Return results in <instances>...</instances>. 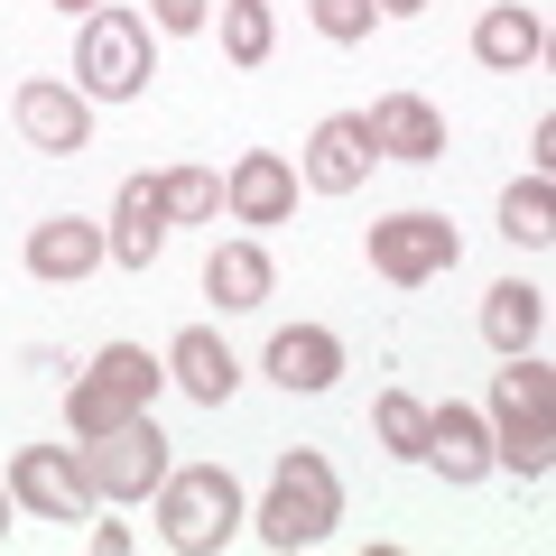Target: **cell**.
<instances>
[{
	"instance_id": "5",
	"label": "cell",
	"mask_w": 556,
	"mask_h": 556,
	"mask_svg": "<svg viewBox=\"0 0 556 556\" xmlns=\"http://www.w3.org/2000/svg\"><path fill=\"white\" fill-rule=\"evenodd\" d=\"M75 464H84V482H93V501H149L167 482V437H159V417L139 408V417H121L112 437L75 445Z\"/></svg>"
},
{
	"instance_id": "28",
	"label": "cell",
	"mask_w": 556,
	"mask_h": 556,
	"mask_svg": "<svg viewBox=\"0 0 556 556\" xmlns=\"http://www.w3.org/2000/svg\"><path fill=\"white\" fill-rule=\"evenodd\" d=\"M380 20H417V10H427V0H371Z\"/></svg>"
},
{
	"instance_id": "25",
	"label": "cell",
	"mask_w": 556,
	"mask_h": 556,
	"mask_svg": "<svg viewBox=\"0 0 556 556\" xmlns=\"http://www.w3.org/2000/svg\"><path fill=\"white\" fill-rule=\"evenodd\" d=\"M167 223H214L223 214V177L214 167H167Z\"/></svg>"
},
{
	"instance_id": "22",
	"label": "cell",
	"mask_w": 556,
	"mask_h": 556,
	"mask_svg": "<svg viewBox=\"0 0 556 556\" xmlns=\"http://www.w3.org/2000/svg\"><path fill=\"white\" fill-rule=\"evenodd\" d=\"M371 427H380V445H390L399 464H427V399L417 390H380Z\"/></svg>"
},
{
	"instance_id": "11",
	"label": "cell",
	"mask_w": 556,
	"mask_h": 556,
	"mask_svg": "<svg viewBox=\"0 0 556 556\" xmlns=\"http://www.w3.org/2000/svg\"><path fill=\"white\" fill-rule=\"evenodd\" d=\"M112 260V241H102V223L84 214H56V223H28V278H47V288H84V278Z\"/></svg>"
},
{
	"instance_id": "7",
	"label": "cell",
	"mask_w": 556,
	"mask_h": 556,
	"mask_svg": "<svg viewBox=\"0 0 556 556\" xmlns=\"http://www.w3.org/2000/svg\"><path fill=\"white\" fill-rule=\"evenodd\" d=\"M10 501H20L28 519H65V529H75V519L93 510V482H84L75 445H20V455H10Z\"/></svg>"
},
{
	"instance_id": "6",
	"label": "cell",
	"mask_w": 556,
	"mask_h": 556,
	"mask_svg": "<svg viewBox=\"0 0 556 556\" xmlns=\"http://www.w3.org/2000/svg\"><path fill=\"white\" fill-rule=\"evenodd\" d=\"M455 260H464V232L445 214H427V204L371 223V269L390 278V288H427V278H445Z\"/></svg>"
},
{
	"instance_id": "18",
	"label": "cell",
	"mask_w": 556,
	"mask_h": 556,
	"mask_svg": "<svg viewBox=\"0 0 556 556\" xmlns=\"http://www.w3.org/2000/svg\"><path fill=\"white\" fill-rule=\"evenodd\" d=\"M538 334H547V298H538L529 278H501L492 298H482V343L510 362V353H538Z\"/></svg>"
},
{
	"instance_id": "8",
	"label": "cell",
	"mask_w": 556,
	"mask_h": 556,
	"mask_svg": "<svg viewBox=\"0 0 556 556\" xmlns=\"http://www.w3.org/2000/svg\"><path fill=\"white\" fill-rule=\"evenodd\" d=\"M10 121H20V139H28V149H47V159H75V149H93V102H84L75 84L28 75L20 93H10Z\"/></svg>"
},
{
	"instance_id": "17",
	"label": "cell",
	"mask_w": 556,
	"mask_h": 556,
	"mask_svg": "<svg viewBox=\"0 0 556 556\" xmlns=\"http://www.w3.org/2000/svg\"><path fill=\"white\" fill-rule=\"evenodd\" d=\"M204 298H214L223 316L269 306V251H260V241H214V260H204Z\"/></svg>"
},
{
	"instance_id": "3",
	"label": "cell",
	"mask_w": 556,
	"mask_h": 556,
	"mask_svg": "<svg viewBox=\"0 0 556 556\" xmlns=\"http://www.w3.org/2000/svg\"><path fill=\"white\" fill-rule=\"evenodd\" d=\"M334 519H343V482H334V464L325 455H278V473H269V501L251 510V529L269 538V547H316V538H334Z\"/></svg>"
},
{
	"instance_id": "26",
	"label": "cell",
	"mask_w": 556,
	"mask_h": 556,
	"mask_svg": "<svg viewBox=\"0 0 556 556\" xmlns=\"http://www.w3.org/2000/svg\"><path fill=\"white\" fill-rule=\"evenodd\" d=\"M306 10H316V38H334V47H362L371 38V0H306Z\"/></svg>"
},
{
	"instance_id": "13",
	"label": "cell",
	"mask_w": 556,
	"mask_h": 556,
	"mask_svg": "<svg viewBox=\"0 0 556 556\" xmlns=\"http://www.w3.org/2000/svg\"><path fill=\"white\" fill-rule=\"evenodd\" d=\"M371 130H362V112H325L316 121V139H306V186L316 195H353L362 177H371Z\"/></svg>"
},
{
	"instance_id": "12",
	"label": "cell",
	"mask_w": 556,
	"mask_h": 556,
	"mask_svg": "<svg viewBox=\"0 0 556 556\" xmlns=\"http://www.w3.org/2000/svg\"><path fill=\"white\" fill-rule=\"evenodd\" d=\"M167 232H177V223H167V186L159 177H121V195H112V260L121 269H149V260L167 251Z\"/></svg>"
},
{
	"instance_id": "4",
	"label": "cell",
	"mask_w": 556,
	"mask_h": 556,
	"mask_svg": "<svg viewBox=\"0 0 556 556\" xmlns=\"http://www.w3.org/2000/svg\"><path fill=\"white\" fill-rule=\"evenodd\" d=\"M149 75H159V56H149V20L102 0L93 20H84V47H75V93L84 102H139Z\"/></svg>"
},
{
	"instance_id": "20",
	"label": "cell",
	"mask_w": 556,
	"mask_h": 556,
	"mask_svg": "<svg viewBox=\"0 0 556 556\" xmlns=\"http://www.w3.org/2000/svg\"><path fill=\"white\" fill-rule=\"evenodd\" d=\"M84 371H93L102 390L121 399V408H149V399H159V380H167V362H159V353H139V343H102Z\"/></svg>"
},
{
	"instance_id": "27",
	"label": "cell",
	"mask_w": 556,
	"mask_h": 556,
	"mask_svg": "<svg viewBox=\"0 0 556 556\" xmlns=\"http://www.w3.org/2000/svg\"><path fill=\"white\" fill-rule=\"evenodd\" d=\"M204 20H214V0H149V28H167V38H195Z\"/></svg>"
},
{
	"instance_id": "21",
	"label": "cell",
	"mask_w": 556,
	"mask_h": 556,
	"mask_svg": "<svg viewBox=\"0 0 556 556\" xmlns=\"http://www.w3.org/2000/svg\"><path fill=\"white\" fill-rule=\"evenodd\" d=\"M501 232H510L519 251L556 241V186H547V167H538V177H519L510 195H501Z\"/></svg>"
},
{
	"instance_id": "2",
	"label": "cell",
	"mask_w": 556,
	"mask_h": 556,
	"mask_svg": "<svg viewBox=\"0 0 556 556\" xmlns=\"http://www.w3.org/2000/svg\"><path fill=\"white\" fill-rule=\"evenodd\" d=\"M241 482L223 473V464H167V482H159V538L177 556H214V547H232V529H241Z\"/></svg>"
},
{
	"instance_id": "9",
	"label": "cell",
	"mask_w": 556,
	"mask_h": 556,
	"mask_svg": "<svg viewBox=\"0 0 556 556\" xmlns=\"http://www.w3.org/2000/svg\"><path fill=\"white\" fill-rule=\"evenodd\" d=\"M362 130H371V149H380V159H399V167L445 159V112L427 93H380L371 112H362Z\"/></svg>"
},
{
	"instance_id": "14",
	"label": "cell",
	"mask_w": 556,
	"mask_h": 556,
	"mask_svg": "<svg viewBox=\"0 0 556 556\" xmlns=\"http://www.w3.org/2000/svg\"><path fill=\"white\" fill-rule=\"evenodd\" d=\"M269 380H278V390H298V399L334 390V380H343V334H325V325H278V334H269Z\"/></svg>"
},
{
	"instance_id": "19",
	"label": "cell",
	"mask_w": 556,
	"mask_h": 556,
	"mask_svg": "<svg viewBox=\"0 0 556 556\" xmlns=\"http://www.w3.org/2000/svg\"><path fill=\"white\" fill-rule=\"evenodd\" d=\"M538 47H547V28H538L529 0H501V10H482V20H473V56L492 65V75H519V65H538Z\"/></svg>"
},
{
	"instance_id": "15",
	"label": "cell",
	"mask_w": 556,
	"mask_h": 556,
	"mask_svg": "<svg viewBox=\"0 0 556 556\" xmlns=\"http://www.w3.org/2000/svg\"><path fill=\"white\" fill-rule=\"evenodd\" d=\"M159 362H167V380H177L186 399H204V408H223V399L241 390V362H232V343H223L214 325H186Z\"/></svg>"
},
{
	"instance_id": "1",
	"label": "cell",
	"mask_w": 556,
	"mask_h": 556,
	"mask_svg": "<svg viewBox=\"0 0 556 556\" xmlns=\"http://www.w3.org/2000/svg\"><path fill=\"white\" fill-rule=\"evenodd\" d=\"M547 408H556V371L538 353H510L501 362V380H492V464H510L519 482H547L556 473V427H547Z\"/></svg>"
},
{
	"instance_id": "10",
	"label": "cell",
	"mask_w": 556,
	"mask_h": 556,
	"mask_svg": "<svg viewBox=\"0 0 556 556\" xmlns=\"http://www.w3.org/2000/svg\"><path fill=\"white\" fill-rule=\"evenodd\" d=\"M223 214H232V223H260V232L288 223V214H298V167L278 159V149H241L232 177H223Z\"/></svg>"
},
{
	"instance_id": "23",
	"label": "cell",
	"mask_w": 556,
	"mask_h": 556,
	"mask_svg": "<svg viewBox=\"0 0 556 556\" xmlns=\"http://www.w3.org/2000/svg\"><path fill=\"white\" fill-rule=\"evenodd\" d=\"M269 47H278L269 0H223V56L232 65H269Z\"/></svg>"
},
{
	"instance_id": "29",
	"label": "cell",
	"mask_w": 556,
	"mask_h": 556,
	"mask_svg": "<svg viewBox=\"0 0 556 556\" xmlns=\"http://www.w3.org/2000/svg\"><path fill=\"white\" fill-rule=\"evenodd\" d=\"M56 10H65V20H93V10H102V0H56Z\"/></svg>"
},
{
	"instance_id": "24",
	"label": "cell",
	"mask_w": 556,
	"mask_h": 556,
	"mask_svg": "<svg viewBox=\"0 0 556 556\" xmlns=\"http://www.w3.org/2000/svg\"><path fill=\"white\" fill-rule=\"evenodd\" d=\"M121 417H139V408H121V399L102 390L93 371H75V390H65V437H75V445H93V437H112Z\"/></svg>"
},
{
	"instance_id": "30",
	"label": "cell",
	"mask_w": 556,
	"mask_h": 556,
	"mask_svg": "<svg viewBox=\"0 0 556 556\" xmlns=\"http://www.w3.org/2000/svg\"><path fill=\"white\" fill-rule=\"evenodd\" d=\"M0 538H10V482H0Z\"/></svg>"
},
{
	"instance_id": "16",
	"label": "cell",
	"mask_w": 556,
	"mask_h": 556,
	"mask_svg": "<svg viewBox=\"0 0 556 556\" xmlns=\"http://www.w3.org/2000/svg\"><path fill=\"white\" fill-rule=\"evenodd\" d=\"M427 464H437L445 482H482L492 473V427H482V408H464V399L427 408Z\"/></svg>"
}]
</instances>
